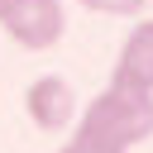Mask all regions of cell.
Segmentation results:
<instances>
[{
  "label": "cell",
  "instance_id": "cell-3",
  "mask_svg": "<svg viewBox=\"0 0 153 153\" xmlns=\"http://www.w3.org/2000/svg\"><path fill=\"white\" fill-rule=\"evenodd\" d=\"M24 110H29V120H33L38 129L57 134V129L76 124V86H72L67 76H38V81H29V91H24Z\"/></svg>",
  "mask_w": 153,
  "mask_h": 153
},
{
  "label": "cell",
  "instance_id": "cell-1",
  "mask_svg": "<svg viewBox=\"0 0 153 153\" xmlns=\"http://www.w3.org/2000/svg\"><path fill=\"white\" fill-rule=\"evenodd\" d=\"M76 134H86L115 153L139 148L143 139H153V91L110 81L96 100H86V110H76Z\"/></svg>",
  "mask_w": 153,
  "mask_h": 153
},
{
  "label": "cell",
  "instance_id": "cell-5",
  "mask_svg": "<svg viewBox=\"0 0 153 153\" xmlns=\"http://www.w3.org/2000/svg\"><path fill=\"white\" fill-rule=\"evenodd\" d=\"M91 14H139L143 0H81Z\"/></svg>",
  "mask_w": 153,
  "mask_h": 153
},
{
  "label": "cell",
  "instance_id": "cell-4",
  "mask_svg": "<svg viewBox=\"0 0 153 153\" xmlns=\"http://www.w3.org/2000/svg\"><path fill=\"white\" fill-rule=\"evenodd\" d=\"M110 81L153 91V19H139L129 29V38L120 43V57H115V76Z\"/></svg>",
  "mask_w": 153,
  "mask_h": 153
},
{
  "label": "cell",
  "instance_id": "cell-7",
  "mask_svg": "<svg viewBox=\"0 0 153 153\" xmlns=\"http://www.w3.org/2000/svg\"><path fill=\"white\" fill-rule=\"evenodd\" d=\"M5 5H10V0H0V10H5Z\"/></svg>",
  "mask_w": 153,
  "mask_h": 153
},
{
  "label": "cell",
  "instance_id": "cell-2",
  "mask_svg": "<svg viewBox=\"0 0 153 153\" xmlns=\"http://www.w3.org/2000/svg\"><path fill=\"white\" fill-rule=\"evenodd\" d=\"M0 33L29 53H48L62 43L67 33V14H62V0H10L0 10Z\"/></svg>",
  "mask_w": 153,
  "mask_h": 153
},
{
  "label": "cell",
  "instance_id": "cell-6",
  "mask_svg": "<svg viewBox=\"0 0 153 153\" xmlns=\"http://www.w3.org/2000/svg\"><path fill=\"white\" fill-rule=\"evenodd\" d=\"M57 153H115V148H105V143H96V139H86V134H72Z\"/></svg>",
  "mask_w": 153,
  "mask_h": 153
}]
</instances>
